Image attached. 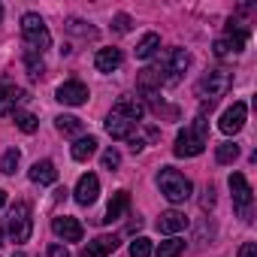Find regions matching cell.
<instances>
[{"instance_id":"cell-25","label":"cell","mask_w":257,"mask_h":257,"mask_svg":"<svg viewBox=\"0 0 257 257\" xmlns=\"http://www.w3.org/2000/svg\"><path fill=\"white\" fill-rule=\"evenodd\" d=\"M25 67H28V76H31V79H43V76H46V64H43V58H40L34 49L25 52Z\"/></svg>"},{"instance_id":"cell-11","label":"cell","mask_w":257,"mask_h":257,"mask_svg":"<svg viewBox=\"0 0 257 257\" xmlns=\"http://www.w3.org/2000/svg\"><path fill=\"white\" fill-rule=\"evenodd\" d=\"M106 134H109L112 140H121V143L140 140V137H137V124L127 121V118H121V115H109V118H106Z\"/></svg>"},{"instance_id":"cell-5","label":"cell","mask_w":257,"mask_h":257,"mask_svg":"<svg viewBox=\"0 0 257 257\" xmlns=\"http://www.w3.org/2000/svg\"><path fill=\"white\" fill-rule=\"evenodd\" d=\"M230 85H233V76H230L227 70H209V73L200 79L197 94H200L206 103H215V97L227 94V91H230Z\"/></svg>"},{"instance_id":"cell-17","label":"cell","mask_w":257,"mask_h":257,"mask_svg":"<svg viewBox=\"0 0 257 257\" xmlns=\"http://www.w3.org/2000/svg\"><path fill=\"white\" fill-rule=\"evenodd\" d=\"M188 227V218H185V212H176V209H170V212H164L161 218H158V230L161 233H167V236H176V233H182Z\"/></svg>"},{"instance_id":"cell-15","label":"cell","mask_w":257,"mask_h":257,"mask_svg":"<svg viewBox=\"0 0 257 257\" xmlns=\"http://www.w3.org/2000/svg\"><path fill=\"white\" fill-rule=\"evenodd\" d=\"M52 230L64 239V242H82V236H85V230H82V224L76 221V218H70V215H61V218H55L52 221Z\"/></svg>"},{"instance_id":"cell-36","label":"cell","mask_w":257,"mask_h":257,"mask_svg":"<svg viewBox=\"0 0 257 257\" xmlns=\"http://www.w3.org/2000/svg\"><path fill=\"white\" fill-rule=\"evenodd\" d=\"M49 257H70V251L64 245H49Z\"/></svg>"},{"instance_id":"cell-39","label":"cell","mask_w":257,"mask_h":257,"mask_svg":"<svg viewBox=\"0 0 257 257\" xmlns=\"http://www.w3.org/2000/svg\"><path fill=\"white\" fill-rule=\"evenodd\" d=\"M0 245H4V230H0Z\"/></svg>"},{"instance_id":"cell-21","label":"cell","mask_w":257,"mask_h":257,"mask_svg":"<svg viewBox=\"0 0 257 257\" xmlns=\"http://www.w3.org/2000/svg\"><path fill=\"white\" fill-rule=\"evenodd\" d=\"M118 248V239L115 236H97L94 242H88V248L82 251V257H106Z\"/></svg>"},{"instance_id":"cell-32","label":"cell","mask_w":257,"mask_h":257,"mask_svg":"<svg viewBox=\"0 0 257 257\" xmlns=\"http://www.w3.org/2000/svg\"><path fill=\"white\" fill-rule=\"evenodd\" d=\"M100 164H103V170H118V164H121V155H118V149H106L103 152V158H100Z\"/></svg>"},{"instance_id":"cell-19","label":"cell","mask_w":257,"mask_h":257,"mask_svg":"<svg viewBox=\"0 0 257 257\" xmlns=\"http://www.w3.org/2000/svg\"><path fill=\"white\" fill-rule=\"evenodd\" d=\"M121 52L118 49H100L97 55H94V67L100 70V73H115L118 67H121Z\"/></svg>"},{"instance_id":"cell-26","label":"cell","mask_w":257,"mask_h":257,"mask_svg":"<svg viewBox=\"0 0 257 257\" xmlns=\"http://www.w3.org/2000/svg\"><path fill=\"white\" fill-rule=\"evenodd\" d=\"M182 251H185V239L173 236V239H167V242H161V245H158L155 257H179Z\"/></svg>"},{"instance_id":"cell-9","label":"cell","mask_w":257,"mask_h":257,"mask_svg":"<svg viewBox=\"0 0 257 257\" xmlns=\"http://www.w3.org/2000/svg\"><path fill=\"white\" fill-rule=\"evenodd\" d=\"M245 115H248V106H245L242 100H239V103H233L230 109H224V112H221V118H218L221 134H227V137L239 134V131H242V124H245Z\"/></svg>"},{"instance_id":"cell-13","label":"cell","mask_w":257,"mask_h":257,"mask_svg":"<svg viewBox=\"0 0 257 257\" xmlns=\"http://www.w3.org/2000/svg\"><path fill=\"white\" fill-rule=\"evenodd\" d=\"M112 115H121V118H127V121H143V115H146V106H143V100H137V97H118L115 100V106H112Z\"/></svg>"},{"instance_id":"cell-40","label":"cell","mask_w":257,"mask_h":257,"mask_svg":"<svg viewBox=\"0 0 257 257\" xmlns=\"http://www.w3.org/2000/svg\"><path fill=\"white\" fill-rule=\"evenodd\" d=\"M16 257H22V254H16Z\"/></svg>"},{"instance_id":"cell-1","label":"cell","mask_w":257,"mask_h":257,"mask_svg":"<svg viewBox=\"0 0 257 257\" xmlns=\"http://www.w3.org/2000/svg\"><path fill=\"white\" fill-rule=\"evenodd\" d=\"M206 143H209V134H206V118H203V115H197L191 127L179 131L173 152H176V158H197V155H203Z\"/></svg>"},{"instance_id":"cell-27","label":"cell","mask_w":257,"mask_h":257,"mask_svg":"<svg viewBox=\"0 0 257 257\" xmlns=\"http://www.w3.org/2000/svg\"><path fill=\"white\" fill-rule=\"evenodd\" d=\"M13 118H16V127H19V131H25V134H37V127H40L37 115H31V112H22V109H16V112H13Z\"/></svg>"},{"instance_id":"cell-33","label":"cell","mask_w":257,"mask_h":257,"mask_svg":"<svg viewBox=\"0 0 257 257\" xmlns=\"http://www.w3.org/2000/svg\"><path fill=\"white\" fill-rule=\"evenodd\" d=\"M134 28V22H131V16H124V13H118L115 19H112V31H118V34H127Z\"/></svg>"},{"instance_id":"cell-37","label":"cell","mask_w":257,"mask_h":257,"mask_svg":"<svg viewBox=\"0 0 257 257\" xmlns=\"http://www.w3.org/2000/svg\"><path fill=\"white\" fill-rule=\"evenodd\" d=\"M7 206V191H0V209Z\"/></svg>"},{"instance_id":"cell-22","label":"cell","mask_w":257,"mask_h":257,"mask_svg":"<svg viewBox=\"0 0 257 257\" xmlns=\"http://www.w3.org/2000/svg\"><path fill=\"white\" fill-rule=\"evenodd\" d=\"M70 155H73V161L85 164L88 158H94V155H97V140H94V137H79V140L73 143Z\"/></svg>"},{"instance_id":"cell-20","label":"cell","mask_w":257,"mask_h":257,"mask_svg":"<svg viewBox=\"0 0 257 257\" xmlns=\"http://www.w3.org/2000/svg\"><path fill=\"white\" fill-rule=\"evenodd\" d=\"M31 182H37V185H55V182H58L55 164H52V161H37V164L31 167Z\"/></svg>"},{"instance_id":"cell-24","label":"cell","mask_w":257,"mask_h":257,"mask_svg":"<svg viewBox=\"0 0 257 257\" xmlns=\"http://www.w3.org/2000/svg\"><path fill=\"white\" fill-rule=\"evenodd\" d=\"M158 49H161V37H158V34H146V37L140 40V46H137V58L149 61Z\"/></svg>"},{"instance_id":"cell-35","label":"cell","mask_w":257,"mask_h":257,"mask_svg":"<svg viewBox=\"0 0 257 257\" xmlns=\"http://www.w3.org/2000/svg\"><path fill=\"white\" fill-rule=\"evenodd\" d=\"M239 257H257V245H254V242H245V245L239 248Z\"/></svg>"},{"instance_id":"cell-10","label":"cell","mask_w":257,"mask_h":257,"mask_svg":"<svg viewBox=\"0 0 257 257\" xmlns=\"http://www.w3.org/2000/svg\"><path fill=\"white\" fill-rule=\"evenodd\" d=\"M161 85H164V76H161L158 67H146V70H140V76H137V91H140L143 97H149V100L155 103L158 94H161Z\"/></svg>"},{"instance_id":"cell-7","label":"cell","mask_w":257,"mask_h":257,"mask_svg":"<svg viewBox=\"0 0 257 257\" xmlns=\"http://www.w3.org/2000/svg\"><path fill=\"white\" fill-rule=\"evenodd\" d=\"M230 191H233V206L239 212L242 221H251V203H254V191L248 185V179L242 173H233L230 176Z\"/></svg>"},{"instance_id":"cell-2","label":"cell","mask_w":257,"mask_h":257,"mask_svg":"<svg viewBox=\"0 0 257 257\" xmlns=\"http://www.w3.org/2000/svg\"><path fill=\"white\" fill-rule=\"evenodd\" d=\"M22 37H25V43H28L37 55H43L46 49H52V34H49L46 22H43L37 13L22 16Z\"/></svg>"},{"instance_id":"cell-14","label":"cell","mask_w":257,"mask_h":257,"mask_svg":"<svg viewBox=\"0 0 257 257\" xmlns=\"http://www.w3.org/2000/svg\"><path fill=\"white\" fill-rule=\"evenodd\" d=\"M76 203L79 206H91L94 200H97V194H100V179L94 176V173H85L82 179H79V185H76Z\"/></svg>"},{"instance_id":"cell-34","label":"cell","mask_w":257,"mask_h":257,"mask_svg":"<svg viewBox=\"0 0 257 257\" xmlns=\"http://www.w3.org/2000/svg\"><path fill=\"white\" fill-rule=\"evenodd\" d=\"M200 206H203V209H212V206H215V188H212V185H206V191H203V200H200Z\"/></svg>"},{"instance_id":"cell-38","label":"cell","mask_w":257,"mask_h":257,"mask_svg":"<svg viewBox=\"0 0 257 257\" xmlns=\"http://www.w3.org/2000/svg\"><path fill=\"white\" fill-rule=\"evenodd\" d=\"M0 22H4V4H0Z\"/></svg>"},{"instance_id":"cell-6","label":"cell","mask_w":257,"mask_h":257,"mask_svg":"<svg viewBox=\"0 0 257 257\" xmlns=\"http://www.w3.org/2000/svg\"><path fill=\"white\" fill-rule=\"evenodd\" d=\"M34 233V218H31V206L28 203H16L10 209V239L13 242H28Z\"/></svg>"},{"instance_id":"cell-30","label":"cell","mask_w":257,"mask_h":257,"mask_svg":"<svg viewBox=\"0 0 257 257\" xmlns=\"http://www.w3.org/2000/svg\"><path fill=\"white\" fill-rule=\"evenodd\" d=\"M67 31H70V34H79V37H85V40H94V37H97V31H94V28H85L82 19H70V22H67Z\"/></svg>"},{"instance_id":"cell-16","label":"cell","mask_w":257,"mask_h":257,"mask_svg":"<svg viewBox=\"0 0 257 257\" xmlns=\"http://www.w3.org/2000/svg\"><path fill=\"white\" fill-rule=\"evenodd\" d=\"M25 100H28V94L22 88L4 85V88H0V115H13L19 109V103H25Z\"/></svg>"},{"instance_id":"cell-3","label":"cell","mask_w":257,"mask_h":257,"mask_svg":"<svg viewBox=\"0 0 257 257\" xmlns=\"http://www.w3.org/2000/svg\"><path fill=\"white\" fill-rule=\"evenodd\" d=\"M158 188H161V194H164L170 203H185V200L191 197V182H188L179 170H173V167H164V170L158 173Z\"/></svg>"},{"instance_id":"cell-18","label":"cell","mask_w":257,"mask_h":257,"mask_svg":"<svg viewBox=\"0 0 257 257\" xmlns=\"http://www.w3.org/2000/svg\"><path fill=\"white\" fill-rule=\"evenodd\" d=\"M127 206H131V194H127V191H115L112 200H109V206H106V218H100V221H106V224L118 221L127 212Z\"/></svg>"},{"instance_id":"cell-23","label":"cell","mask_w":257,"mask_h":257,"mask_svg":"<svg viewBox=\"0 0 257 257\" xmlns=\"http://www.w3.org/2000/svg\"><path fill=\"white\" fill-rule=\"evenodd\" d=\"M55 127H58L64 137H82V131H85L82 118H76V115H58L55 118Z\"/></svg>"},{"instance_id":"cell-28","label":"cell","mask_w":257,"mask_h":257,"mask_svg":"<svg viewBox=\"0 0 257 257\" xmlns=\"http://www.w3.org/2000/svg\"><path fill=\"white\" fill-rule=\"evenodd\" d=\"M239 158V146L236 143H221L218 149H215V161L218 164H233Z\"/></svg>"},{"instance_id":"cell-29","label":"cell","mask_w":257,"mask_h":257,"mask_svg":"<svg viewBox=\"0 0 257 257\" xmlns=\"http://www.w3.org/2000/svg\"><path fill=\"white\" fill-rule=\"evenodd\" d=\"M19 161H22V152H19V149H10V152L4 155V161H0V173L13 176V173L19 170Z\"/></svg>"},{"instance_id":"cell-8","label":"cell","mask_w":257,"mask_h":257,"mask_svg":"<svg viewBox=\"0 0 257 257\" xmlns=\"http://www.w3.org/2000/svg\"><path fill=\"white\" fill-rule=\"evenodd\" d=\"M245 43H248V31H242V28H233V25H230V28H227V37L215 40V46H212V49H215V55H218V58H224V55H230V52H233V55H239V52L245 49Z\"/></svg>"},{"instance_id":"cell-12","label":"cell","mask_w":257,"mask_h":257,"mask_svg":"<svg viewBox=\"0 0 257 257\" xmlns=\"http://www.w3.org/2000/svg\"><path fill=\"white\" fill-rule=\"evenodd\" d=\"M88 88L82 85V82H64L58 91H55V100L58 103H64V106H82V103H88Z\"/></svg>"},{"instance_id":"cell-31","label":"cell","mask_w":257,"mask_h":257,"mask_svg":"<svg viewBox=\"0 0 257 257\" xmlns=\"http://www.w3.org/2000/svg\"><path fill=\"white\" fill-rule=\"evenodd\" d=\"M149 254H152V239L140 236L131 242V257H149Z\"/></svg>"},{"instance_id":"cell-4","label":"cell","mask_w":257,"mask_h":257,"mask_svg":"<svg viewBox=\"0 0 257 257\" xmlns=\"http://www.w3.org/2000/svg\"><path fill=\"white\" fill-rule=\"evenodd\" d=\"M188 64H191V55H188L185 49H170V52L161 58V64H155V67L161 70L164 85H179L182 76H185V70H188Z\"/></svg>"}]
</instances>
